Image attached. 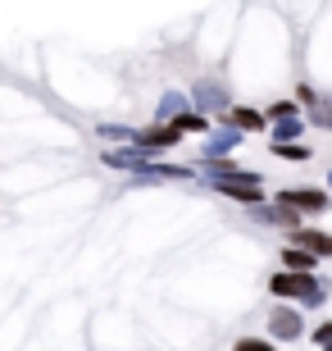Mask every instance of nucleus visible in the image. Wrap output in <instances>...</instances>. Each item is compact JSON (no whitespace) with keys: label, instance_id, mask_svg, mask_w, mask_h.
<instances>
[{"label":"nucleus","instance_id":"obj_16","mask_svg":"<svg viewBox=\"0 0 332 351\" xmlns=\"http://www.w3.org/2000/svg\"><path fill=\"white\" fill-rule=\"evenodd\" d=\"M314 342H319V351H332V324H323L319 333H314Z\"/></svg>","mask_w":332,"mask_h":351},{"label":"nucleus","instance_id":"obj_15","mask_svg":"<svg viewBox=\"0 0 332 351\" xmlns=\"http://www.w3.org/2000/svg\"><path fill=\"white\" fill-rule=\"evenodd\" d=\"M314 123H319V128H332V105H328V101L314 105Z\"/></svg>","mask_w":332,"mask_h":351},{"label":"nucleus","instance_id":"obj_10","mask_svg":"<svg viewBox=\"0 0 332 351\" xmlns=\"http://www.w3.org/2000/svg\"><path fill=\"white\" fill-rule=\"evenodd\" d=\"M232 123H237V128H246V132H255V128H264V114H255V110H237V114H232Z\"/></svg>","mask_w":332,"mask_h":351},{"label":"nucleus","instance_id":"obj_14","mask_svg":"<svg viewBox=\"0 0 332 351\" xmlns=\"http://www.w3.org/2000/svg\"><path fill=\"white\" fill-rule=\"evenodd\" d=\"M237 351H278V347H273V342H259V338H242Z\"/></svg>","mask_w":332,"mask_h":351},{"label":"nucleus","instance_id":"obj_8","mask_svg":"<svg viewBox=\"0 0 332 351\" xmlns=\"http://www.w3.org/2000/svg\"><path fill=\"white\" fill-rule=\"evenodd\" d=\"M237 142H242L237 132H209V142H205V160H209V165H214V160H223Z\"/></svg>","mask_w":332,"mask_h":351},{"label":"nucleus","instance_id":"obj_7","mask_svg":"<svg viewBox=\"0 0 332 351\" xmlns=\"http://www.w3.org/2000/svg\"><path fill=\"white\" fill-rule=\"evenodd\" d=\"M196 101H201V110H228V91L218 87V82H196V91H192Z\"/></svg>","mask_w":332,"mask_h":351},{"label":"nucleus","instance_id":"obj_5","mask_svg":"<svg viewBox=\"0 0 332 351\" xmlns=\"http://www.w3.org/2000/svg\"><path fill=\"white\" fill-rule=\"evenodd\" d=\"M282 210H328V192H282Z\"/></svg>","mask_w":332,"mask_h":351},{"label":"nucleus","instance_id":"obj_6","mask_svg":"<svg viewBox=\"0 0 332 351\" xmlns=\"http://www.w3.org/2000/svg\"><path fill=\"white\" fill-rule=\"evenodd\" d=\"M296 247L309 251V256H332V233H319V228H296Z\"/></svg>","mask_w":332,"mask_h":351},{"label":"nucleus","instance_id":"obj_9","mask_svg":"<svg viewBox=\"0 0 332 351\" xmlns=\"http://www.w3.org/2000/svg\"><path fill=\"white\" fill-rule=\"evenodd\" d=\"M282 261H287V274H309L319 256H309V251H301V247H287V251H282Z\"/></svg>","mask_w":332,"mask_h":351},{"label":"nucleus","instance_id":"obj_4","mask_svg":"<svg viewBox=\"0 0 332 351\" xmlns=\"http://www.w3.org/2000/svg\"><path fill=\"white\" fill-rule=\"evenodd\" d=\"M178 137H182L178 123H155V128H141V142H137V146H146V151H159V146H173Z\"/></svg>","mask_w":332,"mask_h":351},{"label":"nucleus","instance_id":"obj_1","mask_svg":"<svg viewBox=\"0 0 332 351\" xmlns=\"http://www.w3.org/2000/svg\"><path fill=\"white\" fill-rule=\"evenodd\" d=\"M268 292L273 297H296L301 306H323V297H328V283H319V278H309V274H273L268 278Z\"/></svg>","mask_w":332,"mask_h":351},{"label":"nucleus","instance_id":"obj_11","mask_svg":"<svg viewBox=\"0 0 332 351\" xmlns=\"http://www.w3.org/2000/svg\"><path fill=\"white\" fill-rule=\"evenodd\" d=\"M296 132H301V119H287V123H278V128H273V146H287Z\"/></svg>","mask_w":332,"mask_h":351},{"label":"nucleus","instance_id":"obj_2","mask_svg":"<svg viewBox=\"0 0 332 351\" xmlns=\"http://www.w3.org/2000/svg\"><path fill=\"white\" fill-rule=\"evenodd\" d=\"M268 333H273V338H301V333H305V328H301V315L296 311H287V306H278V311L268 315Z\"/></svg>","mask_w":332,"mask_h":351},{"label":"nucleus","instance_id":"obj_17","mask_svg":"<svg viewBox=\"0 0 332 351\" xmlns=\"http://www.w3.org/2000/svg\"><path fill=\"white\" fill-rule=\"evenodd\" d=\"M328 182H332V173H328Z\"/></svg>","mask_w":332,"mask_h":351},{"label":"nucleus","instance_id":"obj_3","mask_svg":"<svg viewBox=\"0 0 332 351\" xmlns=\"http://www.w3.org/2000/svg\"><path fill=\"white\" fill-rule=\"evenodd\" d=\"M218 192H228V196H237V201H251V206H259V187H255V173H237V178H223V182H214Z\"/></svg>","mask_w":332,"mask_h":351},{"label":"nucleus","instance_id":"obj_12","mask_svg":"<svg viewBox=\"0 0 332 351\" xmlns=\"http://www.w3.org/2000/svg\"><path fill=\"white\" fill-rule=\"evenodd\" d=\"M273 156H278V160H305L309 151H305V146H273Z\"/></svg>","mask_w":332,"mask_h":351},{"label":"nucleus","instance_id":"obj_13","mask_svg":"<svg viewBox=\"0 0 332 351\" xmlns=\"http://www.w3.org/2000/svg\"><path fill=\"white\" fill-rule=\"evenodd\" d=\"M178 128H182V132H205V119H201V114H182Z\"/></svg>","mask_w":332,"mask_h":351}]
</instances>
